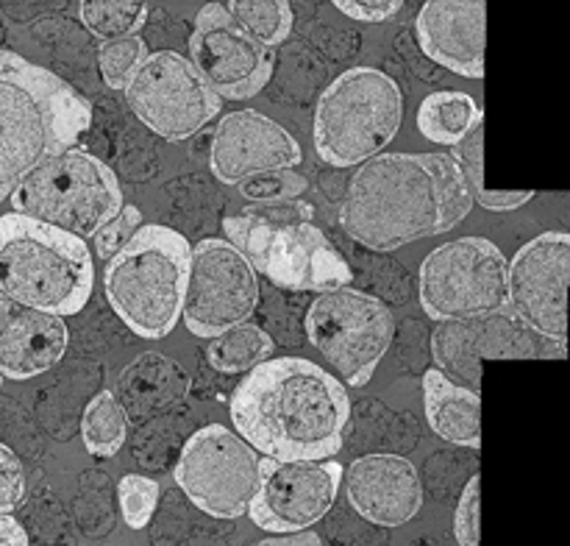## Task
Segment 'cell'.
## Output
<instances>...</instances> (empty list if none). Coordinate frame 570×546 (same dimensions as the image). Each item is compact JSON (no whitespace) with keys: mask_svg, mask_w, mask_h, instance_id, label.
<instances>
[{"mask_svg":"<svg viewBox=\"0 0 570 546\" xmlns=\"http://www.w3.org/2000/svg\"><path fill=\"white\" fill-rule=\"evenodd\" d=\"M471 209V184L451 154H376L351 178L340 223L365 248L390 254L451 232Z\"/></svg>","mask_w":570,"mask_h":546,"instance_id":"1","label":"cell"},{"mask_svg":"<svg viewBox=\"0 0 570 546\" xmlns=\"http://www.w3.org/2000/svg\"><path fill=\"white\" fill-rule=\"evenodd\" d=\"M228 407L239 438L271 460H332L351 421L345 384L304 357L250 368Z\"/></svg>","mask_w":570,"mask_h":546,"instance_id":"2","label":"cell"},{"mask_svg":"<svg viewBox=\"0 0 570 546\" xmlns=\"http://www.w3.org/2000/svg\"><path fill=\"white\" fill-rule=\"evenodd\" d=\"M92 106L65 78L0 50V204L31 167L76 148Z\"/></svg>","mask_w":570,"mask_h":546,"instance_id":"3","label":"cell"},{"mask_svg":"<svg viewBox=\"0 0 570 546\" xmlns=\"http://www.w3.org/2000/svg\"><path fill=\"white\" fill-rule=\"evenodd\" d=\"M95 284L87 240L33 217H0V293L67 318L87 306Z\"/></svg>","mask_w":570,"mask_h":546,"instance_id":"4","label":"cell"},{"mask_svg":"<svg viewBox=\"0 0 570 546\" xmlns=\"http://www.w3.org/2000/svg\"><path fill=\"white\" fill-rule=\"evenodd\" d=\"M189 240L176 228L142 223L104 271L111 310L137 338L161 340L181 321Z\"/></svg>","mask_w":570,"mask_h":546,"instance_id":"5","label":"cell"},{"mask_svg":"<svg viewBox=\"0 0 570 546\" xmlns=\"http://www.w3.org/2000/svg\"><path fill=\"white\" fill-rule=\"evenodd\" d=\"M404 120L401 87L376 67L340 72L315 109V148L334 167L362 165L382 154Z\"/></svg>","mask_w":570,"mask_h":546,"instance_id":"6","label":"cell"},{"mask_svg":"<svg viewBox=\"0 0 570 546\" xmlns=\"http://www.w3.org/2000/svg\"><path fill=\"white\" fill-rule=\"evenodd\" d=\"M17 215L92 240V234L126 204L117 176L89 150L67 148L48 156L20 178L9 195Z\"/></svg>","mask_w":570,"mask_h":546,"instance_id":"7","label":"cell"},{"mask_svg":"<svg viewBox=\"0 0 570 546\" xmlns=\"http://www.w3.org/2000/svg\"><path fill=\"white\" fill-rule=\"evenodd\" d=\"M228 243L243 251L256 273L284 290H326L351 284L354 273L332 240L312 221L271 223L239 212L223 221Z\"/></svg>","mask_w":570,"mask_h":546,"instance_id":"8","label":"cell"},{"mask_svg":"<svg viewBox=\"0 0 570 546\" xmlns=\"http://www.w3.org/2000/svg\"><path fill=\"white\" fill-rule=\"evenodd\" d=\"M306 338L348 388H365L395 338V318L384 301L362 290L334 287L306 312Z\"/></svg>","mask_w":570,"mask_h":546,"instance_id":"9","label":"cell"},{"mask_svg":"<svg viewBox=\"0 0 570 546\" xmlns=\"http://www.w3.org/2000/svg\"><path fill=\"white\" fill-rule=\"evenodd\" d=\"M507 267L504 251L484 237L443 243L423 260L417 276L423 312L440 323L504 310Z\"/></svg>","mask_w":570,"mask_h":546,"instance_id":"10","label":"cell"},{"mask_svg":"<svg viewBox=\"0 0 570 546\" xmlns=\"http://www.w3.org/2000/svg\"><path fill=\"white\" fill-rule=\"evenodd\" d=\"M173 474L198 510L215 518H239L259 488L262 455L234 429L209 423L184 443Z\"/></svg>","mask_w":570,"mask_h":546,"instance_id":"11","label":"cell"},{"mask_svg":"<svg viewBox=\"0 0 570 546\" xmlns=\"http://www.w3.org/2000/svg\"><path fill=\"white\" fill-rule=\"evenodd\" d=\"M566 340L534 332L510 306L462 321H440L432 332L434 368L471 390H482L484 360H566Z\"/></svg>","mask_w":570,"mask_h":546,"instance_id":"12","label":"cell"},{"mask_svg":"<svg viewBox=\"0 0 570 546\" xmlns=\"http://www.w3.org/2000/svg\"><path fill=\"white\" fill-rule=\"evenodd\" d=\"M122 92L134 115L170 143L198 134L223 109L220 95L178 50H156L145 56Z\"/></svg>","mask_w":570,"mask_h":546,"instance_id":"13","label":"cell"},{"mask_svg":"<svg viewBox=\"0 0 570 546\" xmlns=\"http://www.w3.org/2000/svg\"><path fill=\"white\" fill-rule=\"evenodd\" d=\"M259 273L228 240L206 237L189 251L181 321L195 338L245 323L259 306Z\"/></svg>","mask_w":570,"mask_h":546,"instance_id":"14","label":"cell"},{"mask_svg":"<svg viewBox=\"0 0 570 546\" xmlns=\"http://www.w3.org/2000/svg\"><path fill=\"white\" fill-rule=\"evenodd\" d=\"M189 61L223 100H245L267 87L276 53L234 22L223 3H206L189 33Z\"/></svg>","mask_w":570,"mask_h":546,"instance_id":"15","label":"cell"},{"mask_svg":"<svg viewBox=\"0 0 570 546\" xmlns=\"http://www.w3.org/2000/svg\"><path fill=\"white\" fill-rule=\"evenodd\" d=\"M343 462L271 460L262 457V479L248 505L250 521L273 535L315 527L337 501Z\"/></svg>","mask_w":570,"mask_h":546,"instance_id":"16","label":"cell"},{"mask_svg":"<svg viewBox=\"0 0 570 546\" xmlns=\"http://www.w3.org/2000/svg\"><path fill=\"white\" fill-rule=\"evenodd\" d=\"M568 279L570 234H538L507 267V306L534 332L568 340Z\"/></svg>","mask_w":570,"mask_h":546,"instance_id":"17","label":"cell"},{"mask_svg":"<svg viewBox=\"0 0 570 546\" xmlns=\"http://www.w3.org/2000/svg\"><path fill=\"white\" fill-rule=\"evenodd\" d=\"M304 159L298 139L256 109L228 111L220 117L209 145V167L223 184L237 187L262 170L295 167Z\"/></svg>","mask_w":570,"mask_h":546,"instance_id":"18","label":"cell"},{"mask_svg":"<svg viewBox=\"0 0 570 546\" xmlns=\"http://www.w3.org/2000/svg\"><path fill=\"white\" fill-rule=\"evenodd\" d=\"M354 510L379 527H401L423 507V482L415 462L390 451L365 455L343 471Z\"/></svg>","mask_w":570,"mask_h":546,"instance_id":"19","label":"cell"},{"mask_svg":"<svg viewBox=\"0 0 570 546\" xmlns=\"http://www.w3.org/2000/svg\"><path fill=\"white\" fill-rule=\"evenodd\" d=\"M484 28L488 0H426L415 20L423 53L462 78L484 76Z\"/></svg>","mask_w":570,"mask_h":546,"instance_id":"20","label":"cell"},{"mask_svg":"<svg viewBox=\"0 0 570 546\" xmlns=\"http://www.w3.org/2000/svg\"><path fill=\"white\" fill-rule=\"evenodd\" d=\"M67 343L65 318L0 293V377H39L65 357Z\"/></svg>","mask_w":570,"mask_h":546,"instance_id":"21","label":"cell"},{"mask_svg":"<svg viewBox=\"0 0 570 546\" xmlns=\"http://www.w3.org/2000/svg\"><path fill=\"white\" fill-rule=\"evenodd\" d=\"M189 373L173 357L159 351H145L128 362L115 382V399L126 410L128 421H145L150 416L170 410L189 393Z\"/></svg>","mask_w":570,"mask_h":546,"instance_id":"22","label":"cell"},{"mask_svg":"<svg viewBox=\"0 0 570 546\" xmlns=\"http://www.w3.org/2000/svg\"><path fill=\"white\" fill-rule=\"evenodd\" d=\"M423 404L434 435L456 446H482V396L456 384L438 368L423 373Z\"/></svg>","mask_w":570,"mask_h":546,"instance_id":"23","label":"cell"},{"mask_svg":"<svg viewBox=\"0 0 570 546\" xmlns=\"http://www.w3.org/2000/svg\"><path fill=\"white\" fill-rule=\"evenodd\" d=\"M479 115L482 109L468 92H456V89L432 92L423 98L421 109H417V131L432 143L454 148Z\"/></svg>","mask_w":570,"mask_h":546,"instance_id":"24","label":"cell"},{"mask_svg":"<svg viewBox=\"0 0 570 546\" xmlns=\"http://www.w3.org/2000/svg\"><path fill=\"white\" fill-rule=\"evenodd\" d=\"M273 349H276V340L265 329L245 321L209 338L206 360L220 373H248L259 362L271 360Z\"/></svg>","mask_w":570,"mask_h":546,"instance_id":"25","label":"cell"},{"mask_svg":"<svg viewBox=\"0 0 570 546\" xmlns=\"http://www.w3.org/2000/svg\"><path fill=\"white\" fill-rule=\"evenodd\" d=\"M81 438L89 455L115 457L128 438V416L111 390H100L81 418Z\"/></svg>","mask_w":570,"mask_h":546,"instance_id":"26","label":"cell"},{"mask_svg":"<svg viewBox=\"0 0 570 546\" xmlns=\"http://www.w3.org/2000/svg\"><path fill=\"white\" fill-rule=\"evenodd\" d=\"M83 28L100 42L139 33L148 22V0H78Z\"/></svg>","mask_w":570,"mask_h":546,"instance_id":"27","label":"cell"},{"mask_svg":"<svg viewBox=\"0 0 570 546\" xmlns=\"http://www.w3.org/2000/svg\"><path fill=\"white\" fill-rule=\"evenodd\" d=\"M228 14L256 42L276 48L293 31V9L289 0H228Z\"/></svg>","mask_w":570,"mask_h":546,"instance_id":"28","label":"cell"},{"mask_svg":"<svg viewBox=\"0 0 570 546\" xmlns=\"http://www.w3.org/2000/svg\"><path fill=\"white\" fill-rule=\"evenodd\" d=\"M145 56H148V45H145V39L139 33L100 42L98 67L106 87L122 92L128 87V81H131L134 72H137V67L145 61Z\"/></svg>","mask_w":570,"mask_h":546,"instance_id":"29","label":"cell"},{"mask_svg":"<svg viewBox=\"0 0 570 546\" xmlns=\"http://www.w3.org/2000/svg\"><path fill=\"white\" fill-rule=\"evenodd\" d=\"M117 499H120L122 521L131 529H145L159 505V482L145 474H126L117 485Z\"/></svg>","mask_w":570,"mask_h":546,"instance_id":"30","label":"cell"},{"mask_svg":"<svg viewBox=\"0 0 570 546\" xmlns=\"http://www.w3.org/2000/svg\"><path fill=\"white\" fill-rule=\"evenodd\" d=\"M309 182L293 167H278V170H262L254 176L243 178L237 184L239 193L248 201H282V198H301L306 193Z\"/></svg>","mask_w":570,"mask_h":546,"instance_id":"31","label":"cell"},{"mask_svg":"<svg viewBox=\"0 0 570 546\" xmlns=\"http://www.w3.org/2000/svg\"><path fill=\"white\" fill-rule=\"evenodd\" d=\"M142 223H145V217L137 206L122 204L120 209H117L115 215H111L109 221H106L104 226L92 234V251L100 256V260L109 262L111 256H115L117 251H120L122 245H126L128 240H131L134 234L142 228Z\"/></svg>","mask_w":570,"mask_h":546,"instance_id":"32","label":"cell"},{"mask_svg":"<svg viewBox=\"0 0 570 546\" xmlns=\"http://www.w3.org/2000/svg\"><path fill=\"white\" fill-rule=\"evenodd\" d=\"M456 165L465 173L468 184H471V193L479 195L484 187V115H479L471 123V128L465 131V137L454 145Z\"/></svg>","mask_w":570,"mask_h":546,"instance_id":"33","label":"cell"},{"mask_svg":"<svg viewBox=\"0 0 570 546\" xmlns=\"http://www.w3.org/2000/svg\"><path fill=\"white\" fill-rule=\"evenodd\" d=\"M26 496V468L20 457L0 443V513H11Z\"/></svg>","mask_w":570,"mask_h":546,"instance_id":"34","label":"cell"},{"mask_svg":"<svg viewBox=\"0 0 570 546\" xmlns=\"http://www.w3.org/2000/svg\"><path fill=\"white\" fill-rule=\"evenodd\" d=\"M454 538L460 546H479V477L468 479L454 513Z\"/></svg>","mask_w":570,"mask_h":546,"instance_id":"35","label":"cell"},{"mask_svg":"<svg viewBox=\"0 0 570 546\" xmlns=\"http://www.w3.org/2000/svg\"><path fill=\"white\" fill-rule=\"evenodd\" d=\"M343 14L360 22H384L399 14L404 0H332Z\"/></svg>","mask_w":570,"mask_h":546,"instance_id":"36","label":"cell"},{"mask_svg":"<svg viewBox=\"0 0 570 546\" xmlns=\"http://www.w3.org/2000/svg\"><path fill=\"white\" fill-rule=\"evenodd\" d=\"M534 198V189H482L479 195H473V204H479L482 209L490 212H512L527 206Z\"/></svg>","mask_w":570,"mask_h":546,"instance_id":"37","label":"cell"},{"mask_svg":"<svg viewBox=\"0 0 570 546\" xmlns=\"http://www.w3.org/2000/svg\"><path fill=\"white\" fill-rule=\"evenodd\" d=\"M256 546H323V540H321V535L312 533V529H301V533L273 535V538L259 540Z\"/></svg>","mask_w":570,"mask_h":546,"instance_id":"38","label":"cell"},{"mask_svg":"<svg viewBox=\"0 0 570 546\" xmlns=\"http://www.w3.org/2000/svg\"><path fill=\"white\" fill-rule=\"evenodd\" d=\"M0 546H28L26 529L11 513H0Z\"/></svg>","mask_w":570,"mask_h":546,"instance_id":"39","label":"cell"},{"mask_svg":"<svg viewBox=\"0 0 570 546\" xmlns=\"http://www.w3.org/2000/svg\"><path fill=\"white\" fill-rule=\"evenodd\" d=\"M0 388H3V377H0Z\"/></svg>","mask_w":570,"mask_h":546,"instance_id":"40","label":"cell"}]
</instances>
